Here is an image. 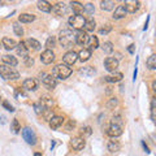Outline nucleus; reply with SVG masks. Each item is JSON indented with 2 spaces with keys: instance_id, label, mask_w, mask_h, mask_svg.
I'll return each instance as SVG.
<instances>
[{
  "instance_id": "obj_1",
  "label": "nucleus",
  "mask_w": 156,
  "mask_h": 156,
  "mask_svg": "<svg viewBox=\"0 0 156 156\" xmlns=\"http://www.w3.org/2000/svg\"><path fill=\"white\" fill-rule=\"evenodd\" d=\"M74 34H73L72 30L69 29H65V30H62L60 34H58V43L61 44V47H70L73 43H74Z\"/></svg>"
},
{
  "instance_id": "obj_2",
  "label": "nucleus",
  "mask_w": 156,
  "mask_h": 156,
  "mask_svg": "<svg viewBox=\"0 0 156 156\" xmlns=\"http://www.w3.org/2000/svg\"><path fill=\"white\" fill-rule=\"evenodd\" d=\"M0 76H2L4 80H17L20 77V73L12 66L8 65H0Z\"/></svg>"
},
{
  "instance_id": "obj_3",
  "label": "nucleus",
  "mask_w": 156,
  "mask_h": 156,
  "mask_svg": "<svg viewBox=\"0 0 156 156\" xmlns=\"http://www.w3.org/2000/svg\"><path fill=\"white\" fill-rule=\"evenodd\" d=\"M70 74H72V68H69L65 64H58L53 69V76L60 78V80H66Z\"/></svg>"
},
{
  "instance_id": "obj_4",
  "label": "nucleus",
  "mask_w": 156,
  "mask_h": 156,
  "mask_svg": "<svg viewBox=\"0 0 156 156\" xmlns=\"http://www.w3.org/2000/svg\"><path fill=\"white\" fill-rule=\"evenodd\" d=\"M85 17H82V16H72V17H69V20H68V22H69V25L73 27V29H76V30H82L83 29V26H85Z\"/></svg>"
},
{
  "instance_id": "obj_5",
  "label": "nucleus",
  "mask_w": 156,
  "mask_h": 156,
  "mask_svg": "<svg viewBox=\"0 0 156 156\" xmlns=\"http://www.w3.org/2000/svg\"><path fill=\"white\" fill-rule=\"evenodd\" d=\"M22 136L29 144L34 146L37 143V135H35V133H34V130L31 128H29V126L22 129Z\"/></svg>"
},
{
  "instance_id": "obj_6",
  "label": "nucleus",
  "mask_w": 156,
  "mask_h": 156,
  "mask_svg": "<svg viewBox=\"0 0 156 156\" xmlns=\"http://www.w3.org/2000/svg\"><path fill=\"white\" fill-rule=\"evenodd\" d=\"M122 7L126 12L134 13L140 8V2H138V0H126V2L122 4Z\"/></svg>"
},
{
  "instance_id": "obj_7",
  "label": "nucleus",
  "mask_w": 156,
  "mask_h": 156,
  "mask_svg": "<svg viewBox=\"0 0 156 156\" xmlns=\"http://www.w3.org/2000/svg\"><path fill=\"white\" fill-rule=\"evenodd\" d=\"M51 12L55 14V16L62 17V16H65V14L68 13V5L65 3H57V4H55V5L52 7Z\"/></svg>"
},
{
  "instance_id": "obj_8",
  "label": "nucleus",
  "mask_w": 156,
  "mask_h": 156,
  "mask_svg": "<svg viewBox=\"0 0 156 156\" xmlns=\"http://www.w3.org/2000/svg\"><path fill=\"white\" fill-rule=\"evenodd\" d=\"M78 60V53L76 51H68L64 56H62V62L65 65H73L76 64V61Z\"/></svg>"
},
{
  "instance_id": "obj_9",
  "label": "nucleus",
  "mask_w": 156,
  "mask_h": 156,
  "mask_svg": "<svg viewBox=\"0 0 156 156\" xmlns=\"http://www.w3.org/2000/svg\"><path fill=\"white\" fill-rule=\"evenodd\" d=\"M89 39H90L89 34H87L86 31H83V30H80L74 35V41H76L77 44H80V46L87 44V43H89Z\"/></svg>"
},
{
  "instance_id": "obj_10",
  "label": "nucleus",
  "mask_w": 156,
  "mask_h": 156,
  "mask_svg": "<svg viewBox=\"0 0 156 156\" xmlns=\"http://www.w3.org/2000/svg\"><path fill=\"white\" fill-rule=\"evenodd\" d=\"M107 134L112 136V138H117V136L122 134V128H121L120 124H111L108 130H107Z\"/></svg>"
},
{
  "instance_id": "obj_11",
  "label": "nucleus",
  "mask_w": 156,
  "mask_h": 156,
  "mask_svg": "<svg viewBox=\"0 0 156 156\" xmlns=\"http://www.w3.org/2000/svg\"><path fill=\"white\" fill-rule=\"evenodd\" d=\"M104 68L108 72L113 73L117 70V68H119V61H117L115 57H107L104 60Z\"/></svg>"
},
{
  "instance_id": "obj_12",
  "label": "nucleus",
  "mask_w": 156,
  "mask_h": 156,
  "mask_svg": "<svg viewBox=\"0 0 156 156\" xmlns=\"http://www.w3.org/2000/svg\"><path fill=\"white\" fill-rule=\"evenodd\" d=\"M41 61L43 62V64H51V62L55 61V53H53L52 50H46V51H43L42 52V55H41Z\"/></svg>"
},
{
  "instance_id": "obj_13",
  "label": "nucleus",
  "mask_w": 156,
  "mask_h": 156,
  "mask_svg": "<svg viewBox=\"0 0 156 156\" xmlns=\"http://www.w3.org/2000/svg\"><path fill=\"white\" fill-rule=\"evenodd\" d=\"M86 146V142L82 136H74L72 140H70V147L76 151H81L83 150V147Z\"/></svg>"
},
{
  "instance_id": "obj_14",
  "label": "nucleus",
  "mask_w": 156,
  "mask_h": 156,
  "mask_svg": "<svg viewBox=\"0 0 156 156\" xmlns=\"http://www.w3.org/2000/svg\"><path fill=\"white\" fill-rule=\"evenodd\" d=\"M42 82H43V85H44V87L47 90H53L56 87V85H57L55 77L50 76V74H46V77L42 80Z\"/></svg>"
},
{
  "instance_id": "obj_15",
  "label": "nucleus",
  "mask_w": 156,
  "mask_h": 156,
  "mask_svg": "<svg viewBox=\"0 0 156 156\" xmlns=\"http://www.w3.org/2000/svg\"><path fill=\"white\" fill-rule=\"evenodd\" d=\"M64 117L62 116H53L52 119L48 121V122H50V128L51 129H53V130H56V129H58L60 128V126L64 124Z\"/></svg>"
},
{
  "instance_id": "obj_16",
  "label": "nucleus",
  "mask_w": 156,
  "mask_h": 156,
  "mask_svg": "<svg viewBox=\"0 0 156 156\" xmlns=\"http://www.w3.org/2000/svg\"><path fill=\"white\" fill-rule=\"evenodd\" d=\"M2 46L5 48V50L11 51V50H14V48L17 47V42L14 41L12 38H8V37H4L2 39Z\"/></svg>"
},
{
  "instance_id": "obj_17",
  "label": "nucleus",
  "mask_w": 156,
  "mask_h": 156,
  "mask_svg": "<svg viewBox=\"0 0 156 156\" xmlns=\"http://www.w3.org/2000/svg\"><path fill=\"white\" fill-rule=\"evenodd\" d=\"M37 87H38V82L34 78H26L23 81V89L27 91H34V90H37Z\"/></svg>"
},
{
  "instance_id": "obj_18",
  "label": "nucleus",
  "mask_w": 156,
  "mask_h": 156,
  "mask_svg": "<svg viewBox=\"0 0 156 156\" xmlns=\"http://www.w3.org/2000/svg\"><path fill=\"white\" fill-rule=\"evenodd\" d=\"M121 80H122V73L120 72H113L111 76L104 77V81L109 82V83H116V82H120Z\"/></svg>"
},
{
  "instance_id": "obj_19",
  "label": "nucleus",
  "mask_w": 156,
  "mask_h": 156,
  "mask_svg": "<svg viewBox=\"0 0 156 156\" xmlns=\"http://www.w3.org/2000/svg\"><path fill=\"white\" fill-rule=\"evenodd\" d=\"M23 44L26 46V48L27 50H39L41 48V43H39L37 39H33V38H29V39H26L25 42H23Z\"/></svg>"
},
{
  "instance_id": "obj_20",
  "label": "nucleus",
  "mask_w": 156,
  "mask_h": 156,
  "mask_svg": "<svg viewBox=\"0 0 156 156\" xmlns=\"http://www.w3.org/2000/svg\"><path fill=\"white\" fill-rule=\"evenodd\" d=\"M2 60L4 62V65H8V66H12V68L18 64L17 58L13 57L12 55H4V56H2Z\"/></svg>"
},
{
  "instance_id": "obj_21",
  "label": "nucleus",
  "mask_w": 156,
  "mask_h": 156,
  "mask_svg": "<svg viewBox=\"0 0 156 156\" xmlns=\"http://www.w3.org/2000/svg\"><path fill=\"white\" fill-rule=\"evenodd\" d=\"M70 9L73 11V13H74L76 16H81V14L83 13V5H82L80 2H72L70 3Z\"/></svg>"
},
{
  "instance_id": "obj_22",
  "label": "nucleus",
  "mask_w": 156,
  "mask_h": 156,
  "mask_svg": "<svg viewBox=\"0 0 156 156\" xmlns=\"http://www.w3.org/2000/svg\"><path fill=\"white\" fill-rule=\"evenodd\" d=\"M91 55H92V51L90 48H83V50H81L80 53H78V58H80L82 62H85L91 57Z\"/></svg>"
},
{
  "instance_id": "obj_23",
  "label": "nucleus",
  "mask_w": 156,
  "mask_h": 156,
  "mask_svg": "<svg viewBox=\"0 0 156 156\" xmlns=\"http://www.w3.org/2000/svg\"><path fill=\"white\" fill-rule=\"evenodd\" d=\"M16 52H17V55H18V56H21V57H23V58H25L26 56H29V55H27L29 50L26 48V46L23 44V42H20V43H17Z\"/></svg>"
},
{
  "instance_id": "obj_24",
  "label": "nucleus",
  "mask_w": 156,
  "mask_h": 156,
  "mask_svg": "<svg viewBox=\"0 0 156 156\" xmlns=\"http://www.w3.org/2000/svg\"><path fill=\"white\" fill-rule=\"evenodd\" d=\"M38 9L42 12H46V13H50L51 9H52V5L46 0H41V2H38Z\"/></svg>"
},
{
  "instance_id": "obj_25",
  "label": "nucleus",
  "mask_w": 156,
  "mask_h": 156,
  "mask_svg": "<svg viewBox=\"0 0 156 156\" xmlns=\"http://www.w3.org/2000/svg\"><path fill=\"white\" fill-rule=\"evenodd\" d=\"M18 20H20V22L30 23V22H33L34 20H35V16H34V14H31V13H22V14H20Z\"/></svg>"
},
{
  "instance_id": "obj_26",
  "label": "nucleus",
  "mask_w": 156,
  "mask_h": 156,
  "mask_svg": "<svg viewBox=\"0 0 156 156\" xmlns=\"http://www.w3.org/2000/svg\"><path fill=\"white\" fill-rule=\"evenodd\" d=\"M125 14H126V11L124 9L122 5H117L116 9H115V12H113V17L115 20H120V18H124L125 17Z\"/></svg>"
},
{
  "instance_id": "obj_27",
  "label": "nucleus",
  "mask_w": 156,
  "mask_h": 156,
  "mask_svg": "<svg viewBox=\"0 0 156 156\" xmlns=\"http://www.w3.org/2000/svg\"><path fill=\"white\" fill-rule=\"evenodd\" d=\"M44 108H51V107L53 105V100H52V98L51 96H48V95H42L41 98V101H39Z\"/></svg>"
},
{
  "instance_id": "obj_28",
  "label": "nucleus",
  "mask_w": 156,
  "mask_h": 156,
  "mask_svg": "<svg viewBox=\"0 0 156 156\" xmlns=\"http://www.w3.org/2000/svg\"><path fill=\"white\" fill-rule=\"evenodd\" d=\"M96 73V70L94 69L92 66H83L82 69L80 70V74L83 76V77H92Z\"/></svg>"
},
{
  "instance_id": "obj_29",
  "label": "nucleus",
  "mask_w": 156,
  "mask_h": 156,
  "mask_svg": "<svg viewBox=\"0 0 156 156\" xmlns=\"http://www.w3.org/2000/svg\"><path fill=\"white\" fill-rule=\"evenodd\" d=\"M95 26H96V22H95V20L94 18H89V20H86L85 21V31H94L95 30Z\"/></svg>"
},
{
  "instance_id": "obj_30",
  "label": "nucleus",
  "mask_w": 156,
  "mask_h": 156,
  "mask_svg": "<svg viewBox=\"0 0 156 156\" xmlns=\"http://www.w3.org/2000/svg\"><path fill=\"white\" fill-rule=\"evenodd\" d=\"M100 8L103 11H112L115 8V2H112V0H103V2H100Z\"/></svg>"
},
{
  "instance_id": "obj_31",
  "label": "nucleus",
  "mask_w": 156,
  "mask_h": 156,
  "mask_svg": "<svg viewBox=\"0 0 156 156\" xmlns=\"http://www.w3.org/2000/svg\"><path fill=\"white\" fill-rule=\"evenodd\" d=\"M120 148H121V146L117 140H109V143H108V151L109 152H112V154L119 152Z\"/></svg>"
},
{
  "instance_id": "obj_32",
  "label": "nucleus",
  "mask_w": 156,
  "mask_h": 156,
  "mask_svg": "<svg viewBox=\"0 0 156 156\" xmlns=\"http://www.w3.org/2000/svg\"><path fill=\"white\" fill-rule=\"evenodd\" d=\"M11 130H12L13 134H18L20 130H21V125H20L17 119H13L12 120V122H11Z\"/></svg>"
},
{
  "instance_id": "obj_33",
  "label": "nucleus",
  "mask_w": 156,
  "mask_h": 156,
  "mask_svg": "<svg viewBox=\"0 0 156 156\" xmlns=\"http://www.w3.org/2000/svg\"><path fill=\"white\" fill-rule=\"evenodd\" d=\"M146 65H147V68H148V69H151V70L156 69V56L155 55H151L148 57V60L146 61Z\"/></svg>"
},
{
  "instance_id": "obj_34",
  "label": "nucleus",
  "mask_w": 156,
  "mask_h": 156,
  "mask_svg": "<svg viewBox=\"0 0 156 156\" xmlns=\"http://www.w3.org/2000/svg\"><path fill=\"white\" fill-rule=\"evenodd\" d=\"M41 115H42L43 119L47 120V121H50L52 117L55 116V115H53V112H52V109H50V108H44V109L42 111V113H41Z\"/></svg>"
},
{
  "instance_id": "obj_35",
  "label": "nucleus",
  "mask_w": 156,
  "mask_h": 156,
  "mask_svg": "<svg viewBox=\"0 0 156 156\" xmlns=\"http://www.w3.org/2000/svg\"><path fill=\"white\" fill-rule=\"evenodd\" d=\"M89 43H90V50L92 51V50H96L98 47H99V41H98V38L94 35V37H90V39H89Z\"/></svg>"
},
{
  "instance_id": "obj_36",
  "label": "nucleus",
  "mask_w": 156,
  "mask_h": 156,
  "mask_svg": "<svg viewBox=\"0 0 156 156\" xmlns=\"http://www.w3.org/2000/svg\"><path fill=\"white\" fill-rule=\"evenodd\" d=\"M13 31H14V34H16L17 37H22L23 35V29H22V26H20L18 22L13 23Z\"/></svg>"
},
{
  "instance_id": "obj_37",
  "label": "nucleus",
  "mask_w": 156,
  "mask_h": 156,
  "mask_svg": "<svg viewBox=\"0 0 156 156\" xmlns=\"http://www.w3.org/2000/svg\"><path fill=\"white\" fill-rule=\"evenodd\" d=\"M56 46V38L55 37H48V39L46 41V47L47 50H52L53 47Z\"/></svg>"
},
{
  "instance_id": "obj_38",
  "label": "nucleus",
  "mask_w": 156,
  "mask_h": 156,
  "mask_svg": "<svg viewBox=\"0 0 156 156\" xmlns=\"http://www.w3.org/2000/svg\"><path fill=\"white\" fill-rule=\"evenodd\" d=\"M83 12L87 13V14H94V12H95L94 4H91V3L85 4V5H83Z\"/></svg>"
},
{
  "instance_id": "obj_39",
  "label": "nucleus",
  "mask_w": 156,
  "mask_h": 156,
  "mask_svg": "<svg viewBox=\"0 0 156 156\" xmlns=\"http://www.w3.org/2000/svg\"><path fill=\"white\" fill-rule=\"evenodd\" d=\"M101 48H103V51L105 53H112V52H113V44H112L111 42H105Z\"/></svg>"
},
{
  "instance_id": "obj_40",
  "label": "nucleus",
  "mask_w": 156,
  "mask_h": 156,
  "mask_svg": "<svg viewBox=\"0 0 156 156\" xmlns=\"http://www.w3.org/2000/svg\"><path fill=\"white\" fill-rule=\"evenodd\" d=\"M82 138H86V136H90L92 134V129L90 128V126H85V128H82Z\"/></svg>"
},
{
  "instance_id": "obj_41",
  "label": "nucleus",
  "mask_w": 156,
  "mask_h": 156,
  "mask_svg": "<svg viewBox=\"0 0 156 156\" xmlns=\"http://www.w3.org/2000/svg\"><path fill=\"white\" fill-rule=\"evenodd\" d=\"M117 103H119V100H117L116 98H112V99L108 100V103H107V107H108V108H115V107L117 105Z\"/></svg>"
},
{
  "instance_id": "obj_42",
  "label": "nucleus",
  "mask_w": 156,
  "mask_h": 156,
  "mask_svg": "<svg viewBox=\"0 0 156 156\" xmlns=\"http://www.w3.org/2000/svg\"><path fill=\"white\" fill-rule=\"evenodd\" d=\"M34 108H35V112H37L38 115H41V113H42V111L44 109V107H43L41 103H35V104H34Z\"/></svg>"
},
{
  "instance_id": "obj_43",
  "label": "nucleus",
  "mask_w": 156,
  "mask_h": 156,
  "mask_svg": "<svg viewBox=\"0 0 156 156\" xmlns=\"http://www.w3.org/2000/svg\"><path fill=\"white\" fill-rule=\"evenodd\" d=\"M111 30H112V26H111V25H105L104 27H101V29H100L99 33H100V34H108Z\"/></svg>"
},
{
  "instance_id": "obj_44",
  "label": "nucleus",
  "mask_w": 156,
  "mask_h": 156,
  "mask_svg": "<svg viewBox=\"0 0 156 156\" xmlns=\"http://www.w3.org/2000/svg\"><path fill=\"white\" fill-rule=\"evenodd\" d=\"M23 60H25L26 66H31V65L34 64V58H33V57H30V56H26L25 58H23Z\"/></svg>"
},
{
  "instance_id": "obj_45",
  "label": "nucleus",
  "mask_w": 156,
  "mask_h": 156,
  "mask_svg": "<svg viewBox=\"0 0 156 156\" xmlns=\"http://www.w3.org/2000/svg\"><path fill=\"white\" fill-rule=\"evenodd\" d=\"M3 105H4V108H7L9 112H14V108H13V105H11L8 103V101H3Z\"/></svg>"
},
{
  "instance_id": "obj_46",
  "label": "nucleus",
  "mask_w": 156,
  "mask_h": 156,
  "mask_svg": "<svg viewBox=\"0 0 156 156\" xmlns=\"http://www.w3.org/2000/svg\"><path fill=\"white\" fill-rule=\"evenodd\" d=\"M134 48H135V46H134V44H130V46L128 47V51H129L130 53H134Z\"/></svg>"
},
{
  "instance_id": "obj_47",
  "label": "nucleus",
  "mask_w": 156,
  "mask_h": 156,
  "mask_svg": "<svg viewBox=\"0 0 156 156\" xmlns=\"http://www.w3.org/2000/svg\"><path fill=\"white\" fill-rule=\"evenodd\" d=\"M142 144H143V148H144V151H146V152H147V154H150V148L147 147V144H146L144 142H142Z\"/></svg>"
},
{
  "instance_id": "obj_48",
  "label": "nucleus",
  "mask_w": 156,
  "mask_h": 156,
  "mask_svg": "<svg viewBox=\"0 0 156 156\" xmlns=\"http://www.w3.org/2000/svg\"><path fill=\"white\" fill-rule=\"evenodd\" d=\"M74 125H76V122H74V121H70V122H69V125H68V130H69L70 128H72V126H73V128H74Z\"/></svg>"
},
{
  "instance_id": "obj_49",
  "label": "nucleus",
  "mask_w": 156,
  "mask_h": 156,
  "mask_svg": "<svg viewBox=\"0 0 156 156\" xmlns=\"http://www.w3.org/2000/svg\"><path fill=\"white\" fill-rule=\"evenodd\" d=\"M148 21H150V17H147V21H146V23H144V27H143V30H146V29L148 27Z\"/></svg>"
},
{
  "instance_id": "obj_50",
  "label": "nucleus",
  "mask_w": 156,
  "mask_h": 156,
  "mask_svg": "<svg viewBox=\"0 0 156 156\" xmlns=\"http://www.w3.org/2000/svg\"><path fill=\"white\" fill-rule=\"evenodd\" d=\"M0 122H2V124H5V117H4V116H0Z\"/></svg>"
},
{
  "instance_id": "obj_51",
  "label": "nucleus",
  "mask_w": 156,
  "mask_h": 156,
  "mask_svg": "<svg viewBox=\"0 0 156 156\" xmlns=\"http://www.w3.org/2000/svg\"><path fill=\"white\" fill-rule=\"evenodd\" d=\"M152 90H156V81H152Z\"/></svg>"
},
{
  "instance_id": "obj_52",
  "label": "nucleus",
  "mask_w": 156,
  "mask_h": 156,
  "mask_svg": "<svg viewBox=\"0 0 156 156\" xmlns=\"http://www.w3.org/2000/svg\"><path fill=\"white\" fill-rule=\"evenodd\" d=\"M34 156H42V154H39V152H37L35 155H34Z\"/></svg>"
},
{
  "instance_id": "obj_53",
  "label": "nucleus",
  "mask_w": 156,
  "mask_h": 156,
  "mask_svg": "<svg viewBox=\"0 0 156 156\" xmlns=\"http://www.w3.org/2000/svg\"><path fill=\"white\" fill-rule=\"evenodd\" d=\"M0 48H2V43H0Z\"/></svg>"
}]
</instances>
